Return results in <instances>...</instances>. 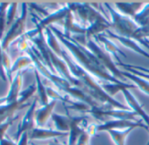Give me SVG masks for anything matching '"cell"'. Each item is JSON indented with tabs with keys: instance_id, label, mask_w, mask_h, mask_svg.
Returning a JSON list of instances; mask_svg holds the SVG:
<instances>
[{
	"instance_id": "6da1fadb",
	"label": "cell",
	"mask_w": 149,
	"mask_h": 145,
	"mask_svg": "<svg viewBox=\"0 0 149 145\" xmlns=\"http://www.w3.org/2000/svg\"><path fill=\"white\" fill-rule=\"evenodd\" d=\"M49 28L58 37L60 41L63 45H65V46L72 52L74 57L76 58L77 60L79 62L80 66H83L84 68H86V70L88 72H90L91 74L94 75L95 76H97V77H98L100 79L109 81L111 82H114L115 84H123L124 83L122 81H118L116 78H114L113 76H111L110 75H108L104 67L99 66L98 65L95 64L92 60H91L76 44H74V42H72L71 40L68 39L67 38H65L63 33H61L55 27H54L53 26H50Z\"/></svg>"
},
{
	"instance_id": "7a4b0ae2",
	"label": "cell",
	"mask_w": 149,
	"mask_h": 145,
	"mask_svg": "<svg viewBox=\"0 0 149 145\" xmlns=\"http://www.w3.org/2000/svg\"><path fill=\"white\" fill-rule=\"evenodd\" d=\"M105 6L109 9L111 16H112V26L118 32L120 36L129 39H133L139 27L138 25L129 17L121 16L116 11H114L108 4Z\"/></svg>"
},
{
	"instance_id": "3957f363",
	"label": "cell",
	"mask_w": 149,
	"mask_h": 145,
	"mask_svg": "<svg viewBox=\"0 0 149 145\" xmlns=\"http://www.w3.org/2000/svg\"><path fill=\"white\" fill-rule=\"evenodd\" d=\"M22 12L19 18H18L14 23L10 27L6 35L1 41V46L4 51H6L8 46L19 39L26 32V17H27V4H22Z\"/></svg>"
},
{
	"instance_id": "277c9868",
	"label": "cell",
	"mask_w": 149,
	"mask_h": 145,
	"mask_svg": "<svg viewBox=\"0 0 149 145\" xmlns=\"http://www.w3.org/2000/svg\"><path fill=\"white\" fill-rule=\"evenodd\" d=\"M85 46H87V49L89 51H91L95 56L96 58L99 60V62L102 64V66L107 69H109L112 75H114L115 76L119 77L123 82L126 81L125 76L123 75V72H120L114 65L113 61L111 60V59L110 58V56L107 54V52H105L104 51H103L96 43L95 41H92L91 39L87 40V43L85 45Z\"/></svg>"
},
{
	"instance_id": "5b68a950",
	"label": "cell",
	"mask_w": 149,
	"mask_h": 145,
	"mask_svg": "<svg viewBox=\"0 0 149 145\" xmlns=\"http://www.w3.org/2000/svg\"><path fill=\"white\" fill-rule=\"evenodd\" d=\"M36 106H37V99H34L33 103L30 105V108L27 110L26 114L24 115L20 123L18 126V130L15 134V137L17 140H19L20 136L24 133H30L36 127V123H35Z\"/></svg>"
},
{
	"instance_id": "8992f818",
	"label": "cell",
	"mask_w": 149,
	"mask_h": 145,
	"mask_svg": "<svg viewBox=\"0 0 149 145\" xmlns=\"http://www.w3.org/2000/svg\"><path fill=\"white\" fill-rule=\"evenodd\" d=\"M137 127H141L143 128H146L149 130L148 127L142 124L140 121L134 122L130 120H116L112 122H106L103 124L98 125L97 124V131H109V130H116L118 128H122V129H127L130 128H137Z\"/></svg>"
},
{
	"instance_id": "52a82bcc",
	"label": "cell",
	"mask_w": 149,
	"mask_h": 145,
	"mask_svg": "<svg viewBox=\"0 0 149 145\" xmlns=\"http://www.w3.org/2000/svg\"><path fill=\"white\" fill-rule=\"evenodd\" d=\"M22 82H23L22 74L21 72H18V74L15 75V77L13 78L11 83L10 89L6 97L0 98V106L14 103L18 101L20 94V89L22 87Z\"/></svg>"
},
{
	"instance_id": "ba28073f",
	"label": "cell",
	"mask_w": 149,
	"mask_h": 145,
	"mask_svg": "<svg viewBox=\"0 0 149 145\" xmlns=\"http://www.w3.org/2000/svg\"><path fill=\"white\" fill-rule=\"evenodd\" d=\"M31 105L30 103H26L21 99H18V101L14 103L6 104L0 106V124H2L14 117V115L17 111L21 110L26 107Z\"/></svg>"
},
{
	"instance_id": "9c48e42d",
	"label": "cell",
	"mask_w": 149,
	"mask_h": 145,
	"mask_svg": "<svg viewBox=\"0 0 149 145\" xmlns=\"http://www.w3.org/2000/svg\"><path fill=\"white\" fill-rule=\"evenodd\" d=\"M29 135V140H45L49 138H56V137H62V136H68V132H61L58 130L53 129H47L43 128H37L35 127Z\"/></svg>"
},
{
	"instance_id": "30bf717a",
	"label": "cell",
	"mask_w": 149,
	"mask_h": 145,
	"mask_svg": "<svg viewBox=\"0 0 149 145\" xmlns=\"http://www.w3.org/2000/svg\"><path fill=\"white\" fill-rule=\"evenodd\" d=\"M57 101H52L47 105L43 106L40 109H36L35 112V123L37 128H43L50 116H52L53 109Z\"/></svg>"
},
{
	"instance_id": "8fae6325",
	"label": "cell",
	"mask_w": 149,
	"mask_h": 145,
	"mask_svg": "<svg viewBox=\"0 0 149 145\" xmlns=\"http://www.w3.org/2000/svg\"><path fill=\"white\" fill-rule=\"evenodd\" d=\"M94 39H96V41H100L104 46V48L106 49L107 52L111 53L113 55V58L116 59V61L118 63L121 62L120 56H123L124 58H126V55L124 53V52H122L116 45H114L113 42H111L108 39L107 36H104V34H98V35L95 36Z\"/></svg>"
},
{
	"instance_id": "7c38bea8",
	"label": "cell",
	"mask_w": 149,
	"mask_h": 145,
	"mask_svg": "<svg viewBox=\"0 0 149 145\" xmlns=\"http://www.w3.org/2000/svg\"><path fill=\"white\" fill-rule=\"evenodd\" d=\"M64 29H65V33H63V35L66 38H70L71 32L81 33L83 35L86 34V29L85 28L78 26V25L74 23V17H73L70 10L68 11L66 18L64 19Z\"/></svg>"
},
{
	"instance_id": "4fadbf2b",
	"label": "cell",
	"mask_w": 149,
	"mask_h": 145,
	"mask_svg": "<svg viewBox=\"0 0 149 145\" xmlns=\"http://www.w3.org/2000/svg\"><path fill=\"white\" fill-rule=\"evenodd\" d=\"M106 32H108L109 36H111V38H113V39H118L119 42H121L123 45H125V46H127L128 48H130V49L133 50L134 52H139V53L142 54L143 56L146 57L147 59H149V54L146 53V52L141 48V46H139V45L137 44L135 41L132 40V39H129V38H125V37H122V36H120V35H118L117 33H113V32H110V31H108V30H107Z\"/></svg>"
},
{
	"instance_id": "5bb4252c",
	"label": "cell",
	"mask_w": 149,
	"mask_h": 145,
	"mask_svg": "<svg viewBox=\"0 0 149 145\" xmlns=\"http://www.w3.org/2000/svg\"><path fill=\"white\" fill-rule=\"evenodd\" d=\"M123 93L125 95V97L128 104L131 106V108L134 110V112L137 115H140L142 117V119L145 121L146 126L149 128V116L145 113V111L143 110L142 107L139 105V103L137 102V100L132 96V95L129 91H127L126 89H125V90H123Z\"/></svg>"
},
{
	"instance_id": "9a60e30c",
	"label": "cell",
	"mask_w": 149,
	"mask_h": 145,
	"mask_svg": "<svg viewBox=\"0 0 149 145\" xmlns=\"http://www.w3.org/2000/svg\"><path fill=\"white\" fill-rule=\"evenodd\" d=\"M52 119L54 122L56 129L61 132H69L70 129V121L68 116H62L56 114L52 115Z\"/></svg>"
},
{
	"instance_id": "2e32d148",
	"label": "cell",
	"mask_w": 149,
	"mask_h": 145,
	"mask_svg": "<svg viewBox=\"0 0 149 145\" xmlns=\"http://www.w3.org/2000/svg\"><path fill=\"white\" fill-rule=\"evenodd\" d=\"M134 129V128H130L127 129H124L122 131L118 130H109V134L113 140V142L116 143V145H125V140L128 136V135L131 133V131Z\"/></svg>"
},
{
	"instance_id": "e0dca14e",
	"label": "cell",
	"mask_w": 149,
	"mask_h": 145,
	"mask_svg": "<svg viewBox=\"0 0 149 145\" xmlns=\"http://www.w3.org/2000/svg\"><path fill=\"white\" fill-rule=\"evenodd\" d=\"M32 64H33V59H31V57L29 55L20 56V57L17 58L16 60L14 61V63L13 64L11 72L13 74V72H20L23 68L28 67Z\"/></svg>"
},
{
	"instance_id": "ac0fdd59",
	"label": "cell",
	"mask_w": 149,
	"mask_h": 145,
	"mask_svg": "<svg viewBox=\"0 0 149 145\" xmlns=\"http://www.w3.org/2000/svg\"><path fill=\"white\" fill-rule=\"evenodd\" d=\"M35 78H36V85H37V91L39 93V96L40 99V102L43 106H46L49 103L48 96L47 94V88L44 87L43 83L41 82L39 72L35 69Z\"/></svg>"
},
{
	"instance_id": "d6986e66",
	"label": "cell",
	"mask_w": 149,
	"mask_h": 145,
	"mask_svg": "<svg viewBox=\"0 0 149 145\" xmlns=\"http://www.w3.org/2000/svg\"><path fill=\"white\" fill-rule=\"evenodd\" d=\"M123 75L125 77H127L128 79L133 81V82H135L137 84V86L142 90L144 91L146 94L149 95V82L145 81L144 79H141L140 77L137 76V75H131L129 72H123Z\"/></svg>"
},
{
	"instance_id": "ffe728a7",
	"label": "cell",
	"mask_w": 149,
	"mask_h": 145,
	"mask_svg": "<svg viewBox=\"0 0 149 145\" xmlns=\"http://www.w3.org/2000/svg\"><path fill=\"white\" fill-rule=\"evenodd\" d=\"M10 4L0 3V40L3 39L4 32L6 26V12Z\"/></svg>"
},
{
	"instance_id": "44dd1931",
	"label": "cell",
	"mask_w": 149,
	"mask_h": 145,
	"mask_svg": "<svg viewBox=\"0 0 149 145\" xmlns=\"http://www.w3.org/2000/svg\"><path fill=\"white\" fill-rule=\"evenodd\" d=\"M134 88L133 85H128L125 83L123 84H111V85H104L102 87V88L104 90H105V92H107L109 94V95H114L116 93H118L120 90H125L126 88Z\"/></svg>"
},
{
	"instance_id": "7402d4cb",
	"label": "cell",
	"mask_w": 149,
	"mask_h": 145,
	"mask_svg": "<svg viewBox=\"0 0 149 145\" xmlns=\"http://www.w3.org/2000/svg\"><path fill=\"white\" fill-rule=\"evenodd\" d=\"M2 66H3V68L6 72V77H7V80L12 83V72H11V70H12V64H11V58L10 56L8 55V53L4 51L3 52V56H2Z\"/></svg>"
},
{
	"instance_id": "603a6c76",
	"label": "cell",
	"mask_w": 149,
	"mask_h": 145,
	"mask_svg": "<svg viewBox=\"0 0 149 145\" xmlns=\"http://www.w3.org/2000/svg\"><path fill=\"white\" fill-rule=\"evenodd\" d=\"M17 8H18V4L16 3H13L9 5L7 8V12H6V26L7 27L12 26V25L14 23Z\"/></svg>"
},
{
	"instance_id": "cb8c5ba5",
	"label": "cell",
	"mask_w": 149,
	"mask_h": 145,
	"mask_svg": "<svg viewBox=\"0 0 149 145\" xmlns=\"http://www.w3.org/2000/svg\"><path fill=\"white\" fill-rule=\"evenodd\" d=\"M19 118V116H14L12 119H9L8 121H6V122L0 124V141L2 139H4L6 137V133L7 131V129L10 128V126Z\"/></svg>"
},
{
	"instance_id": "d4e9b609",
	"label": "cell",
	"mask_w": 149,
	"mask_h": 145,
	"mask_svg": "<svg viewBox=\"0 0 149 145\" xmlns=\"http://www.w3.org/2000/svg\"><path fill=\"white\" fill-rule=\"evenodd\" d=\"M118 65H119V66H124V67H125V68H126V69H128L130 72H133L134 75H137V76H139V77H143V78H145V79H147V80L149 81V75H147L146 74H144V72H139V71H138V70H134L133 68H132V67L128 66V65H126V64H124V63H122V62L118 63Z\"/></svg>"
},
{
	"instance_id": "484cf974",
	"label": "cell",
	"mask_w": 149,
	"mask_h": 145,
	"mask_svg": "<svg viewBox=\"0 0 149 145\" xmlns=\"http://www.w3.org/2000/svg\"><path fill=\"white\" fill-rule=\"evenodd\" d=\"M91 135L86 132L84 131L81 136L79 137L77 142V145H89L90 144V139H91Z\"/></svg>"
},
{
	"instance_id": "4316f807",
	"label": "cell",
	"mask_w": 149,
	"mask_h": 145,
	"mask_svg": "<svg viewBox=\"0 0 149 145\" xmlns=\"http://www.w3.org/2000/svg\"><path fill=\"white\" fill-rule=\"evenodd\" d=\"M3 52H4V50L2 49L1 43H0V77H1L2 80H4V81H7V77H6V72H5V70L3 68V66H2Z\"/></svg>"
},
{
	"instance_id": "83f0119b",
	"label": "cell",
	"mask_w": 149,
	"mask_h": 145,
	"mask_svg": "<svg viewBox=\"0 0 149 145\" xmlns=\"http://www.w3.org/2000/svg\"><path fill=\"white\" fill-rule=\"evenodd\" d=\"M86 132H87L91 136L95 135L96 133L97 132V124H95V123L90 124V125L86 128Z\"/></svg>"
},
{
	"instance_id": "f1b7e54d",
	"label": "cell",
	"mask_w": 149,
	"mask_h": 145,
	"mask_svg": "<svg viewBox=\"0 0 149 145\" xmlns=\"http://www.w3.org/2000/svg\"><path fill=\"white\" fill-rule=\"evenodd\" d=\"M0 145H18V143H15L10 138L6 136L4 139H2L1 141H0Z\"/></svg>"
},
{
	"instance_id": "f546056e",
	"label": "cell",
	"mask_w": 149,
	"mask_h": 145,
	"mask_svg": "<svg viewBox=\"0 0 149 145\" xmlns=\"http://www.w3.org/2000/svg\"><path fill=\"white\" fill-rule=\"evenodd\" d=\"M32 145H36V144H34V143H32ZM49 145H62V144H61L56 139H54V141L53 142H51Z\"/></svg>"
},
{
	"instance_id": "4dcf8cb0",
	"label": "cell",
	"mask_w": 149,
	"mask_h": 145,
	"mask_svg": "<svg viewBox=\"0 0 149 145\" xmlns=\"http://www.w3.org/2000/svg\"><path fill=\"white\" fill-rule=\"evenodd\" d=\"M146 145H149V141H148V142H147V144Z\"/></svg>"
}]
</instances>
